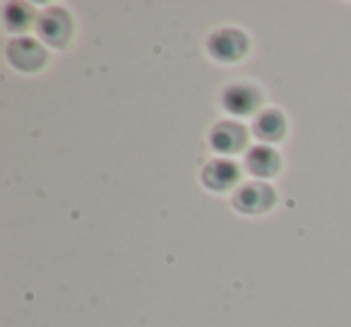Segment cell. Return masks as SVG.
<instances>
[{
	"instance_id": "obj_6",
	"label": "cell",
	"mask_w": 351,
	"mask_h": 327,
	"mask_svg": "<svg viewBox=\"0 0 351 327\" xmlns=\"http://www.w3.org/2000/svg\"><path fill=\"white\" fill-rule=\"evenodd\" d=\"M210 142L217 152H224V154H234V152H241L245 145V130L239 123L224 121L217 128H212L210 132Z\"/></svg>"
},
{
	"instance_id": "obj_4",
	"label": "cell",
	"mask_w": 351,
	"mask_h": 327,
	"mask_svg": "<svg viewBox=\"0 0 351 327\" xmlns=\"http://www.w3.org/2000/svg\"><path fill=\"white\" fill-rule=\"evenodd\" d=\"M221 104H224L226 111L236 113V116H245V113H253L260 106V92L255 84L236 82L231 87H226Z\"/></svg>"
},
{
	"instance_id": "obj_5",
	"label": "cell",
	"mask_w": 351,
	"mask_h": 327,
	"mask_svg": "<svg viewBox=\"0 0 351 327\" xmlns=\"http://www.w3.org/2000/svg\"><path fill=\"white\" fill-rule=\"evenodd\" d=\"M8 56H10V63L15 65V68L25 70V73H34V70H39L46 60V51L32 39L12 41L10 49H8Z\"/></svg>"
},
{
	"instance_id": "obj_3",
	"label": "cell",
	"mask_w": 351,
	"mask_h": 327,
	"mask_svg": "<svg viewBox=\"0 0 351 327\" xmlns=\"http://www.w3.org/2000/svg\"><path fill=\"white\" fill-rule=\"evenodd\" d=\"M245 49H248V39L239 29H219L210 39V53L221 63L239 60L245 53Z\"/></svg>"
},
{
	"instance_id": "obj_2",
	"label": "cell",
	"mask_w": 351,
	"mask_h": 327,
	"mask_svg": "<svg viewBox=\"0 0 351 327\" xmlns=\"http://www.w3.org/2000/svg\"><path fill=\"white\" fill-rule=\"evenodd\" d=\"M39 34L46 44L51 46H65L70 39V32H73V22H70L68 12L60 10V8H53V10H46L44 15L39 17Z\"/></svg>"
},
{
	"instance_id": "obj_1",
	"label": "cell",
	"mask_w": 351,
	"mask_h": 327,
	"mask_svg": "<svg viewBox=\"0 0 351 327\" xmlns=\"http://www.w3.org/2000/svg\"><path fill=\"white\" fill-rule=\"evenodd\" d=\"M274 205V191L265 183H248L234 195V207L245 215H260Z\"/></svg>"
},
{
	"instance_id": "obj_10",
	"label": "cell",
	"mask_w": 351,
	"mask_h": 327,
	"mask_svg": "<svg viewBox=\"0 0 351 327\" xmlns=\"http://www.w3.org/2000/svg\"><path fill=\"white\" fill-rule=\"evenodd\" d=\"M32 22V12L27 5H8L5 8V25L12 32H22L27 29V25Z\"/></svg>"
},
{
	"instance_id": "obj_9",
	"label": "cell",
	"mask_w": 351,
	"mask_h": 327,
	"mask_svg": "<svg viewBox=\"0 0 351 327\" xmlns=\"http://www.w3.org/2000/svg\"><path fill=\"white\" fill-rule=\"evenodd\" d=\"M255 135L260 137V140L265 142H277L284 137V130H287V121H284V116L279 111H274V108H267V111H263L258 118H255V125H253Z\"/></svg>"
},
{
	"instance_id": "obj_7",
	"label": "cell",
	"mask_w": 351,
	"mask_h": 327,
	"mask_svg": "<svg viewBox=\"0 0 351 327\" xmlns=\"http://www.w3.org/2000/svg\"><path fill=\"white\" fill-rule=\"evenodd\" d=\"M202 181H205V186L212 188V191H229V188H234L236 181H239V167H236L234 161L217 159L205 167Z\"/></svg>"
},
{
	"instance_id": "obj_8",
	"label": "cell",
	"mask_w": 351,
	"mask_h": 327,
	"mask_svg": "<svg viewBox=\"0 0 351 327\" xmlns=\"http://www.w3.org/2000/svg\"><path fill=\"white\" fill-rule=\"evenodd\" d=\"M245 164H248V171L255 176H274L279 171V156L272 147H253L245 156Z\"/></svg>"
}]
</instances>
